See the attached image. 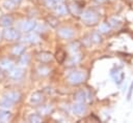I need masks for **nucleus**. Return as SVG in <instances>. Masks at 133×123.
Listing matches in <instances>:
<instances>
[{
    "label": "nucleus",
    "instance_id": "f257e3e1",
    "mask_svg": "<svg viewBox=\"0 0 133 123\" xmlns=\"http://www.w3.org/2000/svg\"><path fill=\"white\" fill-rule=\"evenodd\" d=\"M82 20L86 24H96L98 22V16L92 11H86L82 14Z\"/></svg>",
    "mask_w": 133,
    "mask_h": 123
},
{
    "label": "nucleus",
    "instance_id": "f03ea898",
    "mask_svg": "<svg viewBox=\"0 0 133 123\" xmlns=\"http://www.w3.org/2000/svg\"><path fill=\"white\" fill-rule=\"evenodd\" d=\"M84 79V75L82 72H74L69 76V81L72 84H78Z\"/></svg>",
    "mask_w": 133,
    "mask_h": 123
},
{
    "label": "nucleus",
    "instance_id": "7ed1b4c3",
    "mask_svg": "<svg viewBox=\"0 0 133 123\" xmlns=\"http://www.w3.org/2000/svg\"><path fill=\"white\" fill-rule=\"evenodd\" d=\"M58 33H59V35H60L61 37H63V38H69V37H71V36L73 35V31H72L71 29H68V28H62V29H60Z\"/></svg>",
    "mask_w": 133,
    "mask_h": 123
},
{
    "label": "nucleus",
    "instance_id": "20e7f679",
    "mask_svg": "<svg viewBox=\"0 0 133 123\" xmlns=\"http://www.w3.org/2000/svg\"><path fill=\"white\" fill-rule=\"evenodd\" d=\"M35 26V22H32V21H28V22H25L24 25H23V29L27 32V31H30L34 28Z\"/></svg>",
    "mask_w": 133,
    "mask_h": 123
},
{
    "label": "nucleus",
    "instance_id": "39448f33",
    "mask_svg": "<svg viewBox=\"0 0 133 123\" xmlns=\"http://www.w3.org/2000/svg\"><path fill=\"white\" fill-rule=\"evenodd\" d=\"M51 58H52L51 54H49V53H42V54L38 55V59L42 62H48V61L51 60Z\"/></svg>",
    "mask_w": 133,
    "mask_h": 123
},
{
    "label": "nucleus",
    "instance_id": "423d86ee",
    "mask_svg": "<svg viewBox=\"0 0 133 123\" xmlns=\"http://www.w3.org/2000/svg\"><path fill=\"white\" fill-rule=\"evenodd\" d=\"M74 111L77 113V114H82L84 111H85V107L83 104H75L74 105Z\"/></svg>",
    "mask_w": 133,
    "mask_h": 123
},
{
    "label": "nucleus",
    "instance_id": "0eeeda50",
    "mask_svg": "<svg viewBox=\"0 0 133 123\" xmlns=\"http://www.w3.org/2000/svg\"><path fill=\"white\" fill-rule=\"evenodd\" d=\"M76 99H77L78 101H83V100L85 99V94H84V92H83V91L78 92V93L76 94Z\"/></svg>",
    "mask_w": 133,
    "mask_h": 123
},
{
    "label": "nucleus",
    "instance_id": "6e6552de",
    "mask_svg": "<svg viewBox=\"0 0 133 123\" xmlns=\"http://www.w3.org/2000/svg\"><path fill=\"white\" fill-rule=\"evenodd\" d=\"M41 100H42V97H41V94L39 93H35L34 95H32V98H31V101L32 102L36 103V102H38Z\"/></svg>",
    "mask_w": 133,
    "mask_h": 123
},
{
    "label": "nucleus",
    "instance_id": "1a4fd4ad",
    "mask_svg": "<svg viewBox=\"0 0 133 123\" xmlns=\"http://www.w3.org/2000/svg\"><path fill=\"white\" fill-rule=\"evenodd\" d=\"M65 11H66V9L64 8V6H62V5H59V6H58V8H57V12H58V13H61V14H62V13H64Z\"/></svg>",
    "mask_w": 133,
    "mask_h": 123
},
{
    "label": "nucleus",
    "instance_id": "9d476101",
    "mask_svg": "<svg viewBox=\"0 0 133 123\" xmlns=\"http://www.w3.org/2000/svg\"><path fill=\"white\" fill-rule=\"evenodd\" d=\"M29 119H30V121H36V122H39L41 121V118L38 116H35V115L34 116H31Z\"/></svg>",
    "mask_w": 133,
    "mask_h": 123
},
{
    "label": "nucleus",
    "instance_id": "9b49d317",
    "mask_svg": "<svg viewBox=\"0 0 133 123\" xmlns=\"http://www.w3.org/2000/svg\"><path fill=\"white\" fill-rule=\"evenodd\" d=\"M100 29H101L103 32H106V31H108V25H102V26L100 27Z\"/></svg>",
    "mask_w": 133,
    "mask_h": 123
},
{
    "label": "nucleus",
    "instance_id": "f8f14e48",
    "mask_svg": "<svg viewBox=\"0 0 133 123\" xmlns=\"http://www.w3.org/2000/svg\"><path fill=\"white\" fill-rule=\"evenodd\" d=\"M97 1H104V0H97Z\"/></svg>",
    "mask_w": 133,
    "mask_h": 123
}]
</instances>
